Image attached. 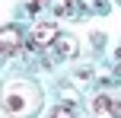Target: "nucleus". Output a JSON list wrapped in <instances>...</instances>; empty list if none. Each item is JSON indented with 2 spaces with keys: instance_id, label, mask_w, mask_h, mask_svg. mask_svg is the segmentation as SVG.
I'll return each mask as SVG.
<instances>
[{
  "instance_id": "f257e3e1",
  "label": "nucleus",
  "mask_w": 121,
  "mask_h": 118,
  "mask_svg": "<svg viewBox=\"0 0 121 118\" xmlns=\"http://www.w3.org/2000/svg\"><path fill=\"white\" fill-rule=\"evenodd\" d=\"M57 35H60V32H57L54 22H38L35 32L29 35V48H45V45H54Z\"/></svg>"
},
{
  "instance_id": "f03ea898",
  "label": "nucleus",
  "mask_w": 121,
  "mask_h": 118,
  "mask_svg": "<svg viewBox=\"0 0 121 118\" xmlns=\"http://www.w3.org/2000/svg\"><path fill=\"white\" fill-rule=\"evenodd\" d=\"M19 45H22V32L16 26H3L0 29V54H13V51H19Z\"/></svg>"
},
{
  "instance_id": "7ed1b4c3",
  "label": "nucleus",
  "mask_w": 121,
  "mask_h": 118,
  "mask_svg": "<svg viewBox=\"0 0 121 118\" xmlns=\"http://www.w3.org/2000/svg\"><path fill=\"white\" fill-rule=\"evenodd\" d=\"M112 105H115V99H112L108 93H99L96 99H92V112L96 115H112Z\"/></svg>"
},
{
  "instance_id": "20e7f679",
  "label": "nucleus",
  "mask_w": 121,
  "mask_h": 118,
  "mask_svg": "<svg viewBox=\"0 0 121 118\" xmlns=\"http://www.w3.org/2000/svg\"><path fill=\"white\" fill-rule=\"evenodd\" d=\"M54 51H57V54H64V57H67V54L73 57V54H77V42H73L70 35H57V42H54Z\"/></svg>"
},
{
  "instance_id": "39448f33",
  "label": "nucleus",
  "mask_w": 121,
  "mask_h": 118,
  "mask_svg": "<svg viewBox=\"0 0 121 118\" xmlns=\"http://www.w3.org/2000/svg\"><path fill=\"white\" fill-rule=\"evenodd\" d=\"M60 16H80L83 13V0H60Z\"/></svg>"
},
{
  "instance_id": "423d86ee",
  "label": "nucleus",
  "mask_w": 121,
  "mask_h": 118,
  "mask_svg": "<svg viewBox=\"0 0 121 118\" xmlns=\"http://www.w3.org/2000/svg\"><path fill=\"white\" fill-rule=\"evenodd\" d=\"M51 118H77V115H73V109H67V105H57L54 112H51Z\"/></svg>"
},
{
  "instance_id": "0eeeda50",
  "label": "nucleus",
  "mask_w": 121,
  "mask_h": 118,
  "mask_svg": "<svg viewBox=\"0 0 121 118\" xmlns=\"http://www.w3.org/2000/svg\"><path fill=\"white\" fill-rule=\"evenodd\" d=\"M42 3H48V0H32V3L26 6V13H29V16H35V13L42 10Z\"/></svg>"
},
{
  "instance_id": "6e6552de",
  "label": "nucleus",
  "mask_w": 121,
  "mask_h": 118,
  "mask_svg": "<svg viewBox=\"0 0 121 118\" xmlns=\"http://www.w3.org/2000/svg\"><path fill=\"white\" fill-rule=\"evenodd\" d=\"M118 3H121V0H118Z\"/></svg>"
}]
</instances>
